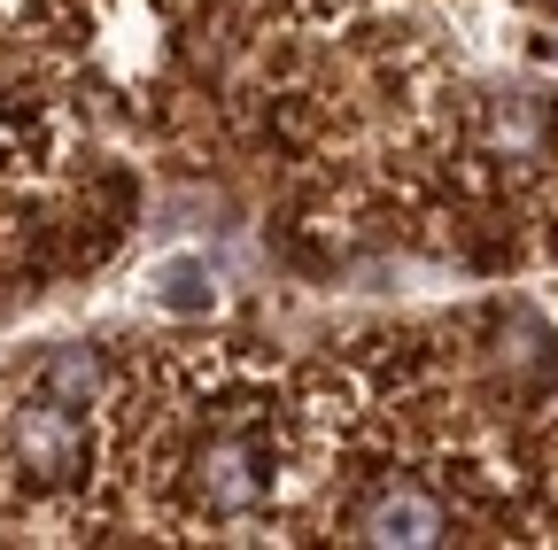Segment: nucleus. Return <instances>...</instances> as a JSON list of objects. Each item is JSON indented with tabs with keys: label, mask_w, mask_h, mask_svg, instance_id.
<instances>
[{
	"label": "nucleus",
	"mask_w": 558,
	"mask_h": 550,
	"mask_svg": "<svg viewBox=\"0 0 558 550\" xmlns=\"http://www.w3.org/2000/svg\"><path fill=\"white\" fill-rule=\"evenodd\" d=\"M0 457L32 497H78L94 480V411L47 395L39 380H16L0 403Z\"/></svg>",
	"instance_id": "nucleus-2"
},
{
	"label": "nucleus",
	"mask_w": 558,
	"mask_h": 550,
	"mask_svg": "<svg viewBox=\"0 0 558 550\" xmlns=\"http://www.w3.org/2000/svg\"><path fill=\"white\" fill-rule=\"evenodd\" d=\"M450 520H458L450 489H435L427 473L396 465V473L365 480L357 512H349V535H357V542H450Z\"/></svg>",
	"instance_id": "nucleus-3"
},
{
	"label": "nucleus",
	"mask_w": 558,
	"mask_h": 550,
	"mask_svg": "<svg viewBox=\"0 0 558 550\" xmlns=\"http://www.w3.org/2000/svg\"><path fill=\"white\" fill-rule=\"evenodd\" d=\"M148 295H156L163 310H186V318L218 310V280H209L202 256H163V264L148 271Z\"/></svg>",
	"instance_id": "nucleus-5"
},
{
	"label": "nucleus",
	"mask_w": 558,
	"mask_h": 550,
	"mask_svg": "<svg viewBox=\"0 0 558 550\" xmlns=\"http://www.w3.org/2000/svg\"><path fill=\"white\" fill-rule=\"evenodd\" d=\"M279 473H288L279 388L256 365H194L163 465L171 512L186 527H256L279 504Z\"/></svg>",
	"instance_id": "nucleus-1"
},
{
	"label": "nucleus",
	"mask_w": 558,
	"mask_h": 550,
	"mask_svg": "<svg viewBox=\"0 0 558 550\" xmlns=\"http://www.w3.org/2000/svg\"><path fill=\"white\" fill-rule=\"evenodd\" d=\"M24 380H39L47 395L78 403V411H101V395H109V365L86 350V341H54V350H39Z\"/></svg>",
	"instance_id": "nucleus-4"
}]
</instances>
